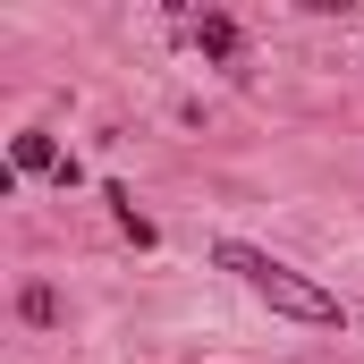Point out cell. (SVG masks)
<instances>
[{"mask_svg":"<svg viewBox=\"0 0 364 364\" xmlns=\"http://www.w3.org/2000/svg\"><path fill=\"white\" fill-rule=\"evenodd\" d=\"M212 263H220V272H237L263 305H272V314H288V322H339V296H331V288H314L305 272H288L279 255L246 246V237H220V246H212Z\"/></svg>","mask_w":364,"mask_h":364,"instance_id":"cell-1","label":"cell"},{"mask_svg":"<svg viewBox=\"0 0 364 364\" xmlns=\"http://www.w3.org/2000/svg\"><path fill=\"white\" fill-rule=\"evenodd\" d=\"M195 51H203V60H220V68H237V51H246L237 17H220V9H212V17H195Z\"/></svg>","mask_w":364,"mask_h":364,"instance_id":"cell-2","label":"cell"},{"mask_svg":"<svg viewBox=\"0 0 364 364\" xmlns=\"http://www.w3.org/2000/svg\"><path fill=\"white\" fill-rule=\"evenodd\" d=\"M9 161H17V170H43V178H60V170H68V161H60V144H51V127H26V136L9 144Z\"/></svg>","mask_w":364,"mask_h":364,"instance_id":"cell-3","label":"cell"},{"mask_svg":"<svg viewBox=\"0 0 364 364\" xmlns=\"http://www.w3.org/2000/svg\"><path fill=\"white\" fill-rule=\"evenodd\" d=\"M102 203H110V220H119V237H136V246H153V237H161V229H153V220L136 212V195H127V186H119V178L102 186Z\"/></svg>","mask_w":364,"mask_h":364,"instance_id":"cell-4","label":"cell"},{"mask_svg":"<svg viewBox=\"0 0 364 364\" xmlns=\"http://www.w3.org/2000/svg\"><path fill=\"white\" fill-rule=\"evenodd\" d=\"M17 314H26L34 331H51V322H60V296H51V288L34 279V288H17Z\"/></svg>","mask_w":364,"mask_h":364,"instance_id":"cell-5","label":"cell"}]
</instances>
